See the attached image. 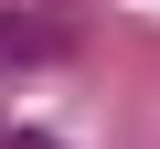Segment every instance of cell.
<instances>
[{
  "instance_id": "obj_1",
  "label": "cell",
  "mask_w": 160,
  "mask_h": 149,
  "mask_svg": "<svg viewBox=\"0 0 160 149\" xmlns=\"http://www.w3.org/2000/svg\"><path fill=\"white\" fill-rule=\"evenodd\" d=\"M86 43V0H0V53L11 64H64Z\"/></svg>"
}]
</instances>
